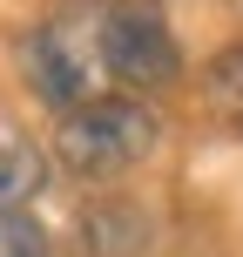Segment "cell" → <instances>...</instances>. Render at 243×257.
<instances>
[{"label":"cell","instance_id":"cell-1","mask_svg":"<svg viewBox=\"0 0 243 257\" xmlns=\"http://www.w3.org/2000/svg\"><path fill=\"white\" fill-rule=\"evenodd\" d=\"M149 149H155V115L142 102H122V95H95L75 115H61V128H54V156H61V169L81 176V183L122 176V169H135Z\"/></svg>","mask_w":243,"mask_h":257},{"label":"cell","instance_id":"cell-2","mask_svg":"<svg viewBox=\"0 0 243 257\" xmlns=\"http://www.w3.org/2000/svg\"><path fill=\"white\" fill-rule=\"evenodd\" d=\"M95 54H102V68L115 81H128V88H162L182 68L176 34H169V21H162L155 0H115V7L95 21Z\"/></svg>","mask_w":243,"mask_h":257},{"label":"cell","instance_id":"cell-3","mask_svg":"<svg viewBox=\"0 0 243 257\" xmlns=\"http://www.w3.org/2000/svg\"><path fill=\"white\" fill-rule=\"evenodd\" d=\"M88 61H102V54H88V41L68 34V21L34 27L27 48H21V68H27V81H34V95L48 108H61V115H75L81 102H95L88 95Z\"/></svg>","mask_w":243,"mask_h":257},{"label":"cell","instance_id":"cell-4","mask_svg":"<svg viewBox=\"0 0 243 257\" xmlns=\"http://www.w3.org/2000/svg\"><path fill=\"white\" fill-rule=\"evenodd\" d=\"M41 183H48V156H41L27 136H0V210L34 203Z\"/></svg>","mask_w":243,"mask_h":257},{"label":"cell","instance_id":"cell-5","mask_svg":"<svg viewBox=\"0 0 243 257\" xmlns=\"http://www.w3.org/2000/svg\"><path fill=\"white\" fill-rule=\"evenodd\" d=\"M209 102H216L223 115L243 128V41H236L230 54H216V61H209Z\"/></svg>","mask_w":243,"mask_h":257},{"label":"cell","instance_id":"cell-6","mask_svg":"<svg viewBox=\"0 0 243 257\" xmlns=\"http://www.w3.org/2000/svg\"><path fill=\"white\" fill-rule=\"evenodd\" d=\"M0 257H48V230L27 210H0Z\"/></svg>","mask_w":243,"mask_h":257}]
</instances>
